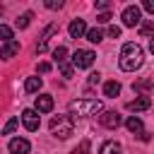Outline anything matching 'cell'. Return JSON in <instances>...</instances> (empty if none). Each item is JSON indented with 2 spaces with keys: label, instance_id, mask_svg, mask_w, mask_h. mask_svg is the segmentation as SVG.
<instances>
[{
  "label": "cell",
  "instance_id": "cell-11",
  "mask_svg": "<svg viewBox=\"0 0 154 154\" xmlns=\"http://www.w3.org/2000/svg\"><path fill=\"white\" fill-rule=\"evenodd\" d=\"M36 111H38V113H48V111H53V96H48V94L36 96Z\"/></svg>",
  "mask_w": 154,
  "mask_h": 154
},
{
  "label": "cell",
  "instance_id": "cell-14",
  "mask_svg": "<svg viewBox=\"0 0 154 154\" xmlns=\"http://www.w3.org/2000/svg\"><path fill=\"white\" fill-rule=\"evenodd\" d=\"M125 128H128L130 132H135V135H142V132H144V125H142V120H140L137 116H130V118L125 120Z\"/></svg>",
  "mask_w": 154,
  "mask_h": 154
},
{
  "label": "cell",
  "instance_id": "cell-23",
  "mask_svg": "<svg viewBox=\"0 0 154 154\" xmlns=\"http://www.w3.org/2000/svg\"><path fill=\"white\" fill-rule=\"evenodd\" d=\"M89 149H91L89 140H82V142H79V144H77V147H75V149L70 152V154H89Z\"/></svg>",
  "mask_w": 154,
  "mask_h": 154
},
{
  "label": "cell",
  "instance_id": "cell-12",
  "mask_svg": "<svg viewBox=\"0 0 154 154\" xmlns=\"http://www.w3.org/2000/svg\"><path fill=\"white\" fill-rule=\"evenodd\" d=\"M19 53V41H7V43H2V48H0V55L7 60V58H12V55H17Z\"/></svg>",
  "mask_w": 154,
  "mask_h": 154
},
{
  "label": "cell",
  "instance_id": "cell-21",
  "mask_svg": "<svg viewBox=\"0 0 154 154\" xmlns=\"http://www.w3.org/2000/svg\"><path fill=\"white\" fill-rule=\"evenodd\" d=\"M31 19H34V14H31V12H24V14H19V17H17V26H19V29H26Z\"/></svg>",
  "mask_w": 154,
  "mask_h": 154
},
{
  "label": "cell",
  "instance_id": "cell-17",
  "mask_svg": "<svg viewBox=\"0 0 154 154\" xmlns=\"http://www.w3.org/2000/svg\"><path fill=\"white\" fill-rule=\"evenodd\" d=\"M53 60H55L58 65H65V63H67V48H65V46H58V48L53 51Z\"/></svg>",
  "mask_w": 154,
  "mask_h": 154
},
{
  "label": "cell",
  "instance_id": "cell-27",
  "mask_svg": "<svg viewBox=\"0 0 154 154\" xmlns=\"http://www.w3.org/2000/svg\"><path fill=\"white\" fill-rule=\"evenodd\" d=\"M108 36H111V38H118V36H120V26H116V24L108 26Z\"/></svg>",
  "mask_w": 154,
  "mask_h": 154
},
{
  "label": "cell",
  "instance_id": "cell-15",
  "mask_svg": "<svg viewBox=\"0 0 154 154\" xmlns=\"http://www.w3.org/2000/svg\"><path fill=\"white\" fill-rule=\"evenodd\" d=\"M118 94H120V82L111 79V82H106V84H103V96H108V99H116Z\"/></svg>",
  "mask_w": 154,
  "mask_h": 154
},
{
  "label": "cell",
  "instance_id": "cell-31",
  "mask_svg": "<svg viewBox=\"0 0 154 154\" xmlns=\"http://www.w3.org/2000/svg\"><path fill=\"white\" fill-rule=\"evenodd\" d=\"M108 19H111V14H108V12H101V14L96 17V22H101V24H106Z\"/></svg>",
  "mask_w": 154,
  "mask_h": 154
},
{
  "label": "cell",
  "instance_id": "cell-9",
  "mask_svg": "<svg viewBox=\"0 0 154 154\" xmlns=\"http://www.w3.org/2000/svg\"><path fill=\"white\" fill-rule=\"evenodd\" d=\"M149 106H152V99H149V96H137V99H132V101L128 103V111L140 113V111H147Z\"/></svg>",
  "mask_w": 154,
  "mask_h": 154
},
{
  "label": "cell",
  "instance_id": "cell-4",
  "mask_svg": "<svg viewBox=\"0 0 154 154\" xmlns=\"http://www.w3.org/2000/svg\"><path fill=\"white\" fill-rule=\"evenodd\" d=\"M120 19H123L125 26H140V24H142V12H140L137 5H128V7L123 10Z\"/></svg>",
  "mask_w": 154,
  "mask_h": 154
},
{
  "label": "cell",
  "instance_id": "cell-29",
  "mask_svg": "<svg viewBox=\"0 0 154 154\" xmlns=\"http://www.w3.org/2000/svg\"><path fill=\"white\" fill-rule=\"evenodd\" d=\"M142 7H144L149 14H154V0H144V2H142Z\"/></svg>",
  "mask_w": 154,
  "mask_h": 154
},
{
  "label": "cell",
  "instance_id": "cell-7",
  "mask_svg": "<svg viewBox=\"0 0 154 154\" xmlns=\"http://www.w3.org/2000/svg\"><path fill=\"white\" fill-rule=\"evenodd\" d=\"M99 120H101V125L108 128V130H116V128L123 123V120H120V113H116V111H103Z\"/></svg>",
  "mask_w": 154,
  "mask_h": 154
},
{
  "label": "cell",
  "instance_id": "cell-30",
  "mask_svg": "<svg viewBox=\"0 0 154 154\" xmlns=\"http://www.w3.org/2000/svg\"><path fill=\"white\" fill-rule=\"evenodd\" d=\"M99 82H101V75L99 72H91L89 75V84H99Z\"/></svg>",
  "mask_w": 154,
  "mask_h": 154
},
{
  "label": "cell",
  "instance_id": "cell-26",
  "mask_svg": "<svg viewBox=\"0 0 154 154\" xmlns=\"http://www.w3.org/2000/svg\"><path fill=\"white\" fill-rule=\"evenodd\" d=\"M46 7L48 10H60L63 7V0H46Z\"/></svg>",
  "mask_w": 154,
  "mask_h": 154
},
{
  "label": "cell",
  "instance_id": "cell-8",
  "mask_svg": "<svg viewBox=\"0 0 154 154\" xmlns=\"http://www.w3.org/2000/svg\"><path fill=\"white\" fill-rule=\"evenodd\" d=\"M67 31H70V36L72 38H82V36H87V24H84V19H72L70 22V26H67Z\"/></svg>",
  "mask_w": 154,
  "mask_h": 154
},
{
  "label": "cell",
  "instance_id": "cell-20",
  "mask_svg": "<svg viewBox=\"0 0 154 154\" xmlns=\"http://www.w3.org/2000/svg\"><path fill=\"white\" fill-rule=\"evenodd\" d=\"M101 38H103V31H101V29H96V26H94V29H89V31H87V41L99 43Z\"/></svg>",
  "mask_w": 154,
  "mask_h": 154
},
{
  "label": "cell",
  "instance_id": "cell-13",
  "mask_svg": "<svg viewBox=\"0 0 154 154\" xmlns=\"http://www.w3.org/2000/svg\"><path fill=\"white\" fill-rule=\"evenodd\" d=\"M99 154H123V147L116 142V140H106L99 149Z\"/></svg>",
  "mask_w": 154,
  "mask_h": 154
},
{
  "label": "cell",
  "instance_id": "cell-3",
  "mask_svg": "<svg viewBox=\"0 0 154 154\" xmlns=\"http://www.w3.org/2000/svg\"><path fill=\"white\" fill-rule=\"evenodd\" d=\"M75 130V123H72V116H55L51 120V132L60 140H67Z\"/></svg>",
  "mask_w": 154,
  "mask_h": 154
},
{
  "label": "cell",
  "instance_id": "cell-24",
  "mask_svg": "<svg viewBox=\"0 0 154 154\" xmlns=\"http://www.w3.org/2000/svg\"><path fill=\"white\" fill-rule=\"evenodd\" d=\"M0 36H2V43H7V41H14V38H12V29H10L7 24H0Z\"/></svg>",
  "mask_w": 154,
  "mask_h": 154
},
{
  "label": "cell",
  "instance_id": "cell-18",
  "mask_svg": "<svg viewBox=\"0 0 154 154\" xmlns=\"http://www.w3.org/2000/svg\"><path fill=\"white\" fill-rule=\"evenodd\" d=\"M58 31V24H48L43 31H41V36H38V43H48V36H53Z\"/></svg>",
  "mask_w": 154,
  "mask_h": 154
},
{
  "label": "cell",
  "instance_id": "cell-16",
  "mask_svg": "<svg viewBox=\"0 0 154 154\" xmlns=\"http://www.w3.org/2000/svg\"><path fill=\"white\" fill-rule=\"evenodd\" d=\"M41 84H43V79H41V77H29V79L24 82V89H26L29 94H34V91H38V89H41Z\"/></svg>",
  "mask_w": 154,
  "mask_h": 154
},
{
  "label": "cell",
  "instance_id": "cell-22",
  "mask_svg": "<svg viewBox=\"0 0 154 154\" xmlns=\"http://www.w3.org/2000/svg\"><path fill=\"white\" fill-rule=\"evenodd\" d=\"M140 34H142V36H149V34H154V19H147V22H142V24H140Z\"/></svg>",
  "mask_w": 154,
  "mask_h": 154
},
{
  "label": "cell",
  "instance_id": "cell-5",
  "mask_svg": "<svg viewBox=\"0 0 154 154\" xmlns=\"http://www.w3.org/2000/svg\"><path fill=\"white\" fill-rule=\"evenodd\" d=\"M22 125H24L29 132H36L38 125H41V120H38V111H36V108H26V111H22Z\"/></svg>",
  "mask_w": 154,
  "mask_h": 154
},
{
  "label": "cell",
  "instance_id": "cell-32",
  "mask_svg": "<svg viewBox=\"0 0 154 154\" xmlns=\"http://www.w3.org/2000/svg\"><path fill=\"white\" fill-rule=\"evenodd\" d=\"M48 70H51V63H38V72H43V75H46Z\"/></svg>",
  "mask_w": 154,
  "mask_h": 154
},
{
  "label": "cell",
  "instance_id": "cell-6",
  "mask_svg": "<svg viewBox=\"0 0 154 154\" xmlns=\"http://www.w3.org/2000/svg\"><path fill=\"white\" fill-rule=\"evenodd\" d=\"M94 58H96V55H94L91 51H82V48H79V51L72 53V65H75V67H91V65H94Z\"/></svg>",
  "mask_w": 154,
  "mask_h": 154
},
{
  "label": "cell",
  "instance_id": "cell-2",
  "mask_svg": "<svg viewBox=\"0 0 154 154\" xmlns=\"http://www.w3.org/2000/svg\"><path fill=\"white\" fill-rule=\"evenodd\" d=\"M70 116H96V113H103V103L96 101V99H77V101H70Z\"/></svg>",
  "mask_w": 154,
  "mask_h": 154
},
{
  "label": "cell",
  "instance_id": "cell-10",
  "mask_svg": "<svg viewBox=\"0 0 154 154\" xmlns=\"http://www.w3.org/2000/svg\"><path fill=\"white\" fill-rule=\"evenodd\" d=\"M29 149H31V144H29L26 140H22V137L10 140V152H12V154H29Z\"/></svg>",
  "mask_w": 154,
  "mask_h": 154
},
{
  "label": "cell",
  "instance_id": "cell-33",
  "mask_svg": "<svg viewBox=\"0 0 154 154\" xmlns=\"http://www.w3.org/2000/svg\"><path fill=\"white\" fill-rule=\"evenodd\" d=\"M96 7H99V10H108V2H106V0H99Z\"/></svg>",
  "mask_w": 154,
  "mask_h": 154
},
{
  "label": "cell",
  "instance_id": "cell-25",
  "mask_svg": "<svg viewBox=\"0 0 154 154\" xmlns=\"http://www.w3.org/2000/svg\"><path fill=\"white\" fill-rule=\"evenodd\" d=\"M17 130V118H10L7 123H5V128H2V135H10V132H14Z\"/></svg>",
  "mask_w": 154,
  "mask_h": 154
},
{
  "label": "cell",
  "instance_id": "cell-28",
  "mask_svg": "<svg viewBox=\"0 0 154 154\" xmlns=\"http://www.w3.org/2000/svg\"><path fill=\"white\" fill-rule=\"evenodd\" d=\"M60 70H63V77H72V65H60Z\"/></svg>",
  "mask_w": 154,
  "mask_h": 154
},
{
  "label": "cell",
  "instance_id": "cell-19",
  "mask_svg": "<svg viewBox=\"0 0 154 154\" xmlns=\"http://www.w3.org/2000/svg\"><path fill=\"white\" fill-rule=\"evenodd\" d=\"M132 89H135V91H149V89H154V82H152V79H137V82L132 84Z\"/></svg>",
  "mask_w": 154,
  "mask_h": 154
},
{
  "label": "cell",
  "instance_id": "cell-34",
  "mask_svg": "<svg viewBox=\"0 0 154 154\" xmlns=\"http://www.w3.org/2000/svg\"><path fill=\"white\" fill-rule=\"evenodd\" d=\"M149 48H152V53H154V38H152V43H149Z\"/></svg>",
  "mask_w": 154,
  "mask_h": 154
},
{
  "label": "cell",
  "instance_id": "cell-1",
  "mask_svg": "<svg viewBox=\"0 0 154 154\" xmlns=\"http://www.w3.org/2000/svg\"><path fill=\"white\" fill-rule=\"evenodd\" d=\"M142 63H144V51H142L140 43H125V46L120 48V58H118L120 70L135 72V70L142 67Z\"/></svg>",
  "mask_w": 154,
  "mask_h": 154
}]
</instances>
